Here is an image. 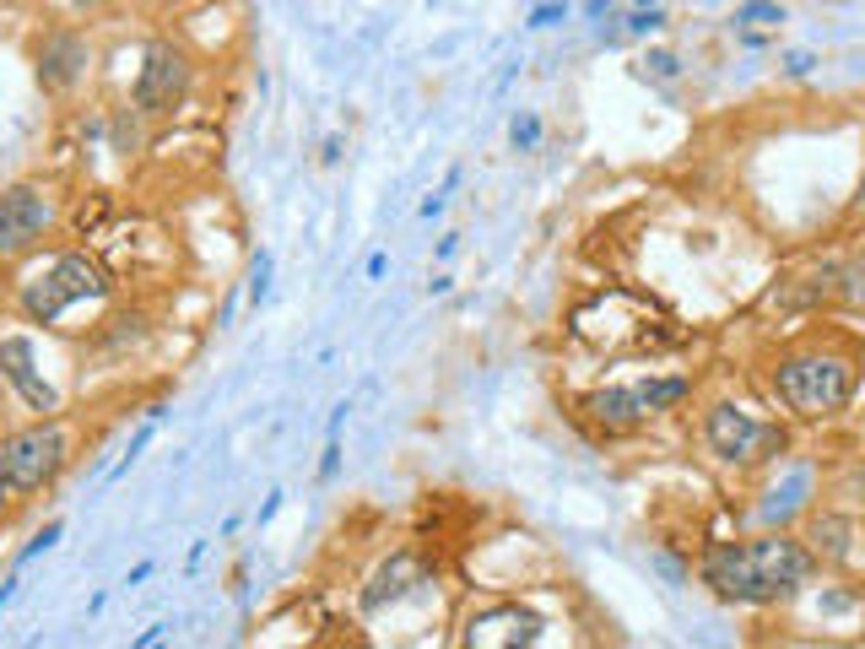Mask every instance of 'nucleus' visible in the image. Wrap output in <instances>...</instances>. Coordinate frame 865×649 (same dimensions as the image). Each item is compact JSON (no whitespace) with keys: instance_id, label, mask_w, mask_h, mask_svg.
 <instances>
[{"instance_id":"nucleus-1","label":"nucleus","mask_w":865,"mask_h":649,"mask_svg":"<svg viewBox=\"0 0 865 649\" xmlns=\"http://www.w3.org/2000/svg\"><path fill=\"white\" fill-rule=\"evenodd\" d=\"M811 552L790 536H757V541H720L703 552V585L720 601H784L806 585Z\"/></svg>"},{"instance_id":"nucleus-2","label":"nucleus","mask_w":865,"mask_h":649,"mask_svg":"<svg viewBox=\"0 0 865 649\" xmlns=\"http://www.w3.org/2000/svg\"><path fill=\"white\" fill-rule=\"evenodd\" d=\"M774 395L801 417H833L855 395V363L833 352H801L774 368Z\"/></svg>"},{"instance_id":"nucleus-3","label":"nucleus","mask_w":865,"mask_h":649,"mask_svg":"<svg viewBox=\"0 0 865 649\" xmlns=\"http://www.w3.org/2000/svg\"><path fill=\"white\" fill-rule=\"evenodd\" d=\"M103 287H109V282H103V271L92 266L87 255H65L44 276H33V282H28L22 309H28V320H38V325H55L76 298H98Z\"/></svg>"},{"instance_id":"nucleus-4","label":"nucleus","mask_w":865,"mask_h":649,"mask_svg":"<svg viewBox=\"0 0 865 649\" xmlns=\"http://www.w3.org/2000/svg\"><path fill=\"white\" fill-rule=\"evenodd\" d=\"M65 466V428L60 422H38V428L17 433L11 444H0V476L11 482V493H38L44 482H55Z\"/></svg>"},{"instance_id":"nucleus-5","label":"nucleus","mask_w":865,"mask_h":649,"mask_svg":"<svg viewBox=\"0 0 865 649\" xmlns=\"http://www.w3.org/2000/svg\"><path fill=\"white\" fill-rule=\"evenodd\" d=\"M687 395V379H644V384H617V390H595L584 401V412L606 428H633V422L665 412Z\"/></svg>"},{"instance_id":"nucleus-6","label":"nucleus","mask_w":865,"mask_h":649,"mask_svg":"<svg viewBox=\"0 0 865 649\" xmlns=\"http://www.w3.org/2000/svg\"><path fill=\"white\" fill-rule=\"evenodd\" d=\"M709 449L720 460H730V466H747V460H763V455H774V449H784V433L779 428H768V422H757L747 406H730L720 401L709 412Z\"/></svg>"},{"instance_id":"nucleus-7","label":"nucleus","mask_w":865,"mask_h":649,"mask_svg":"<svg viewBox=\"0 0 865 649\" xmlns=\"http://www.w3.org/2000/svg\"><path fill=\"white\" fill-rule=\"evenodd\" d=\"M184 92H190V65H184V55L173 44H152L141 60V76H136V109L146 119L173 114Z\"/></svg>"},{"instance_id":"nucleus-8","label":"nucleus","mask_w":865,"mask_h":649,"mask_svg":"<svg viewBox=\"0 0 865 649\" xmlns=\"http://www.w3.org/2000/svg\"><path fill=\"white\" fill-rule=\"evenodd\" d=\"M49 222V201L33 190V184H11L6 195H0V255H17V249H28L38 233H44Z\"/></svg>"},{"instance_id":"nucleus-9","label":"nucleus","mask_w":865,"mask_h":649,"mask_svg":"<svg viewBox=\"0 0 865 649\" xmlns=\"http://www.w3.org/2000/svg\"><path fill=\"white\" fill-rule=\"evenodd\" d=\"M0 379H6L11 390L33 406V412H55V406H60L55 390L38 379V357H33V341L28 336H6V341H0Z\"/></svg>"},{"instance_id":"nucleus-10","label":"nucleus","mask_w":865,"mask_h":649,"mask_svg":"<svg viewBox=\"0 0 865 649\" xmlns=\"http://www.w3.org/2000/svg\"><path fill=\"white\" fill-rule=\"evenodd\" d=\"M541 639V622L519 606H503V612H482L471 617L465 628V644H536Z\"/></svg>"},{"instance_id":"nucleus-11","label":"nucleus","mask_w":865,"mask_h":649,"mask_svg":"<svg viewBox=\"0 0 865 649\" xmlns=\"http://www.w3.org/2000/svg\"><path fill=\"white\" fill-rule=\"evenodd\" d=\"M87 71V44L76 33H55V38H44V49H38V82L44 87H71L76 76Z\"/></svg>"},{"instance_id":"nucleus-12","label":"nucleus","mask_w":865,"mask_h":649,"mask_svg":"<svg viewBox=\"0 0 865 649\" xmlns=\"http://www.w3.org/2000/svg\"><path fill=\"white\" fill-rule=\"evenodd\" d=\"M417 585H422V563L411 558V552H395V558L384 563L374 579H368V590H363V612H384L390 601H401V595H411Z\"/></svg>"},{"instance_id":"nucleus-13","label":"nucleus","mask_w":865,"mask_h":649,"mask_svg":"<svg viewBox=\"0 0 865 649\" xmlns=\"http://www.w3.org/2000/svg\"><path fill=\"white\" fill-rule=\"evenodd\" d=\"M811 541H817V552H828V558H844V552H849V520L822 514L817 531H811Z\"/></svg>"},{"instance_id":"nucleus-14","label":"nucleus","mask_w":865,"mask_h":649,"mask_svg":"<svg viewBox=\"0 0 865 649\" xmlns=\"http://www.w3.org/2000/svg\"><path fill=\"white\" fill-rule=\"evenodd\" d=\"M157 422H163V412H152V417H146L141 422V428H136V439H130V449H125V455H119V466L109 471V482H119V476H125L130 466H136V460H141V449L146 444H152V433H157Z\"/></svg>"},{"instance_id":"nucleus-15","label":"nucleus","mask_w":865,"mask_h":649,"mask_svg":"<svg viewBox=\"0 0 865 649\" xmlns=\"http://www.w3.org/2000/svg\"><path fill=\"white\" fill-rule=\"evenodd\" d=\"M784 11L774 6V0H747V6L736 11V28H779Z\"/></svg>"},{"instance_id":"nucleus-16","label":"nucleus","mask_w":865,"mask_h":649,"mask_svg":"<svg viewBox=\"0 0 865 649\" xmlns=\"http://www.w3.org/2000/svg\"><path fill=\"white\" fill-rule=\"evenodd\" d=\"M795 493H806V471H795V476H790V487H784V493H779V487H774V493H768V498H774V503H763V520H779V514H790L795 503H801V498H795Z\"/></svg>"},{"instance_id":"nucleus-17","label":"nucleus","mask_w":865,"mask_h":649,"mask_svg":"<svg viewBox=\"0 0 865 649\" xmlns=\"http://www.w3.org/2000/svg\"><path fill=\"white\" fill-rule=\"evenodd\" d=\"M509 141H514V152H536L541 147V119L536 114H519L514 125H509Z\"/></svg>"},{"instance_id":"nucleus-18","label":"nucleus","mask_w":865,"mask_h":649,"mask_svg":"<svg viewBox=\"0 0 865 649\" xmlns=\"http://www.w3.org/2000/svg\"><path fill=\"white\" fill-rule=\"evenodd\" d=\"M838 293L855 303V309H865V260H855V266L838 271Z\"/></svg>"},{"instance_id":"nucleus-19","label":"nucleus","mask_w":865,"mask_h":649,"mask_svg":"<svg viewBox=\"0 0 865 649\" xmlns=\"http://www.w3.org/2000/svg\"><path fill=\"white\" fill-rule=\"evenodd\" d=\"M265 293H271V255L260 249V260H255V271H249V303H265Z\"/></svg>"},{"instance_id":"nucleus-20","label":"nucleus","mask_w":865,"mask_h":649,"mask_svg":"<svg viewBox=\"0 0 865 649\" xmlns=\"http://www.w3.org/2000/svg\"><path fill=\"white\" fill-rule=\"evenodd\" d=\"M60 531H65V525H60V520H55V525H44V531H38V536H33V547H28V552H22V568H28L33 558H44V552H49V547H55V541H60Z\"/></svg>"},{"instance_id":"nucleus-21","label":"nucleus","mask_w":865,"mask_h":649,"mask_svg":"<svg viewBox=\"0 0 865 649\" xmlns=\"http://www.w3.org/2000/svg\"><path fill=\"white\" fill-rule=\"evenodd\" d=\"M557 17H568V0H547V6L530 11V28H552Z\"/></svg>"},{"instance_id":"nucleus-22","label":"nucleus","mask_w":865,"mask_h":649,"mask_svg":"<svg viewBox=\"0 0 865 649\" xmlns=\"http://www.w3.org/2000/svg\"><path fill=\"white\" fill-rule=\"evenodd\" d=\"M644 65H649V71H655V76H676V71H682V60H676L671 49H655V55H649Z\"/></svg>"},{"instance_id":"nucleus-23","label":"nucleus","mask_w":865,"mask_h":649,"mask_svg":"<svg viewBox=\"0 0 865 649\" xmlns=\"http://www.w3.org/2000/svg\"><path fill=\"white\" fill-rule=\"evenodd\" d=\"M660 11H633V17H628V28H622V33H655L660 28Z\"/></svg>"},{"instance_id":"nucleus-24","label":"nucleus","mask_w":865,"mask_h":649,"mask_svg":"<svg viewBox=\"0 0 865 649\" xmlns=\"http://www.w3.org/2000/svg\"><path fill=\"white\" fill-rule=\"evenodd\" d=\"M811 65H817V60H811V55H806V49H801V55H790V60H784V71H790V76H806V71H811Z\"/></svg>"},{"instance_id":"nucleus-25","label":"nucleus","mask_w":865,"mask_h":649,"mask_svg":"<svg viewBox=\"0 0 865 649\" xmlns=\"http://www.w3.org/2000/svg\"><path fill=\"white\" fill-rule=\"evenodd\" d=\"M163 639H168V622H157V628H146V633H141V639H136V644L146 649V644H163Z\"/></svg>"},{"instance_id":"nucleus-26","label":"nucleus","mask_w":865,"mask_h":649,"mask_svg":"<svg viewBox=\"0 0 865 649\" xmlns=\"http://www.w3.org/2000/svg\"><path fill=\"white\" fill-rule=\"evenodd\" d=\"M6 498H11V482H6V476H0V509H6Z\"/></svg>"},{"instance_id":"nucleus-27","label":"nucleus","mask_w":865,"mask_h":649,"mask_svg":"<svg viewBox=\"0 0 865 649\" xmlns=\"http://www.w3.org/2000/svg\"><path fill=\"white\" fill-rule=\"evenodd\" d=\"M584 6H590V11H606V6H611V0H584Z\"/></svg>"},{"instance_id":"nucleus-28","label":"nucleus","mask_w":865,"mask_h":649,"mask_svg":"<svg viewBox=\"0 0 865 649\" xmlns=\"http://www.w3.org/2000/svg\"><path fill=\"white\" fill-rule=\"evenodd\" d=\"M855 206H860V211H865V179H860V195H855Z\"/></svg>"},{"instance_id":"nucleus-29","label":"nucleus","mask_w":865,"mask_h":649,"mask_svg":"<svg viewBox=\"0 0 865 649\" xmlns=\"http://www.w3.org/2000/svg\"><path fill=\"white\" fill-rule=\"evenodd\" d=\"M65 6H76V11H82V6H92V0H65Z\"/></svg>"}]
</instances>
